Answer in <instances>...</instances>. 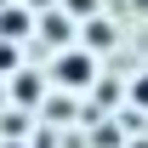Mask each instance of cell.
<instances>
[{
    "instance_id": "obj_4",
    "label": "cell",
    "mask_w": 148,
    "mask_h": 148,
    "mask_svg": "<svg viewBox=\"0 0 148 148\" xmlns=\"http://www.w3.org/2000/svg\"><path fill=\"white\" fill-rule=\"evenodd\" d=\"M131 103H137V108H148V74H137V80H131Z\"/></svg>"
},
{
    "instance_id": "obj_5",
    "label": "cell",
    "mask_w": 148,
    "mask_h": 148,
    "mask_svg": "<svg viewBox=\"0 0 148 148\" xmlns=\"http://www.w3.org/2000/svg\"><path fill=\"white\" fill-rule=\"evenodd\" d=\"M0 69H17V46L12 40H0Z\"/></svg>"
},
{
    "instance_id": "obj_1",
    "label": "cell",
    "mask_w": 148,
    "mask_h": 148,
    "mask_svg": "<svg viewBox=\"0 0 148 148\" xmlns=\"http://www.w3.org/2000/svg\"><path fill=\"white\" fill-rule=\"evenodd\" d=\"M51 74H57L63 91H86L91 74H97V57H91V51H63V57L51 63Z\"/></svg>"
},
{
    "instance_id": "obj_3",
    "label": "cell",
    "mask_w": 148,
    "mask_h": 148,
    "mask_svg": "<svg viewBox=\"0 0 148 148\" xmlns=\"http://www.w3.org/2000/svg\"><path fill=\"white\" fill-rule=\"evenodd\" d=\"M12 91H17L23 103H40V91H46V86H40L34 74H17V86H12Z\"/></svg>"
},
{
    "instance_id": "obj_2",
    "label": "cell",
    "mask_w": 148,
    "mask_h": 148,
    "mask_svg": "<svg viewBox=\"0 0 148 148\" xmlns=\"http://www.w3.org/2000/svg\"><path fill=\"white\" fill-rule=\"evenodd\" d=\"M29 34V12H0V40H23Z\"/></svg>"
},
{
    "instance_id": "obj_6",
    "label": "cell",
    "mask_w": 148,
    "mask_h": 148,
    "mask_svg": "<svg viewBox=\"0 0 148 148\" xmlns=\"http://www.w3.org/2000/svg\"><path fill=\"white\" fill-rule=\"evenodd\" d=\"M69 12H74V17H86V12H97V0H69Z\"/></svg>"
}]
</instances>
